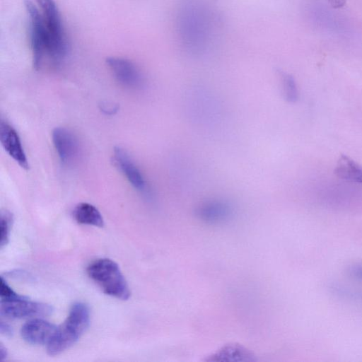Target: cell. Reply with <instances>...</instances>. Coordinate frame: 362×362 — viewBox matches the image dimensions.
Returning <instances> with one entry per match:
<instances>
[{
    "label": "cell",
    "instance_id": "cell-1",
    "mask_svg": "<svg viewBox=\"0 0 362 362\" xmlns=\"http://www.w3.org/2000/svg\"><path fill=\"white\" fill-rule=\"evenodd\" d=\"M33 66L55 68L66 58L68 43L54 0H25Z\"/></svg>",
    "mask_w": 362,
    "mask_h": 362
},
{
    "label": "cell",
    "instance_id": "cell-2",
    "mask_svg": "<svg viewBox=\"0 0 362 362\" xmlns=\"http://www.w3.org/2000/svg\"><path fill=\"white\" fill-rule=\"evenodd\" d=\"M216 23L215 13L205 0H182L175 16L180 46L192 55L204 54L214 40Z\"/></svg>",
    "mask_w": 362,
    "mask_h": 362
},
{
    "label": "cell",
    "instance_id": "cell-3",
    "mask_svg": "<svg viewBox=\"0 0 362 362\" xmlns=\"http://www.w3.org/2000/svg\"><path fill=\"white\" fill-rule=\"evenodd\" d=\"M90 323V310L84 303H74L64 322L47 344V351L55 356L74 345L86 332Z\"/></svg>",
    "mask_w": 362,
    "mask_h": 362
},
{
    "label": "cell",
    "instance_id": "cell-4",
    "mask_svg": "<svg viewBox=\"0 0 362 362\" xmlns=\"http://www.w3.org/2000/svg\"><path fill=\"white\" fill-rule=\"evenodd\" d=\"M89 277L110 296L126 300L131 295L128 284L118 264L107 258L98 259L87 267Z\"/></svg>",
    "mask_w": 362,
    "mask_h": 362
},
{
    "label": "cell",
    "instance_id": "cell-5",
    "mask_svg": "<svg viewBox=\"0 0 362 362\" xmlns=\"http://www.w3.org/2000/svg\"><path fill=\"white\" fill-rule=\"evenodd\" d=\"M52 310L50 305L31 301L25 296L14 300H1V315L12 319L47 316Z\"/></svg>",
    "mask_w": 362,
    "mask_h": 362
},
{
    "label": "cell",
    "instance_id": "cell-6",
    "mask_svg": "<svg viewBox=\"0 0 362 362\" xmlns=\"http://www.w3.org/2000/svg\"><path fill=\"white\" fill-rule=\"evenodd\" d=\"M106 62L116 80L122 86L133 89L143 86V75L131 61L120 57H109Z\"/></svg>",
    "mask_w": 362,
    "mask_h": 362
},
{
    "label": "cell",
    "instance_id": "cell-7",
    "mask_svg": "<svg viewBox=\"0 0 362 362\" xmlns=\"http://www.w3.org/2000/svg\"><path fill=\"white\" fill-rule=\"evenodd\" d=\"M52 142L64 165H71L79 153V144L72 132L64 127H56L52 132Z\"/></svg>",
    "mask_w": 362,
    "mask_h": 362
},
{
    "label": "cell",
    "instance_id": "cell-8",
    "mask_svg": "<svg viewBox=\"0 0 362 362\" xmlns=\"http://www.w3.org/2000/svg\"><path fill=\"white\" fill-rule=\"evenodd\" d=\"M114 160L129 183L138 191L148 194L149 189L141 172L128 153L121 147L114 149Z\"/></svg>",
    "mask_w": 362,
    "mask_h": 362
},
{
    "label": "cell",
    "instance_id": "cell-9",
    "mask_svg": "<svg viewBox=\"0 0 362 362\" xmlns=\"http://www.w3.org/2000/svg\"><path fill=\"white\" fill-rule=\"evenodd\" d=\"M0 141L6 151L22 168H29L28 160L16 129L6 121L0 122Z\"/></svg>",
    "mask_w": 362,
    "mask_h": 362
},
{
    "label": "cell",
    "instance_id": "cell-10",
    "mask_svg": "<svg viewBox=\"0 0 362 362\" xmlns=\"http://www.w3.org/2000/svg\"><path fill=\"white\" fill-rule=\"evenodd\" d=\"M196 216L202 221L218 224L228 221L233 214V208L226 201L211 199L201 203L195 210Z\"/></svg>",
    "mask_w": 362,
    "mask_h": 362
},
{
    "label": "cell",
    "instance_id": "cell-11",
    "mask_svg": "<svg viewBox=\"0 0 362 362\" xmlns=\"http://www.w3.org/2000/svg\"><path fill=\"white\" fill-rule=\"evenodd\" d=\"M57 327L42 319L36 318L26 322L21 328V337L28 343L42 345L50 341Z\"/></svg>",
    "mask_w": 362,
    "mask_h": 362
},
{
    "label": "cell",
    "instance_id": "cell-12",
    "mask_svg": "<svg viewBox=\"0 0 362 362\" xmlns=\"http://www.w3.org/2000/svg\"><path fill=\"white\" fill-rule=\"evenodd\" d=\"M207 362H253L255 355L248 349L238 344L223 346L204 360Z\"/></svg>",
    "mask_w": 362,
    "mask_h": 362
},
{
    "label": "cell",
    "instance_id": "cell-13",
    "mask_svg": "<svg viewBox=\"0 0 362 362\" xmlns=\"http://www.w3.org/2000/svg\"><path fill=\"white\" fill-rule=\"evenodd\" d=\"M73 216L80 224L99 228L104 226L102 214L95 206L89 203L82 202L76 205L73 211Z\"/></svg>",
    "mask_w": 362,
    "mask_h": 362
},
{
    "label": "cell",
    "instance_id": "cell-14",
    "mask_svg": "<svg viewBox=\"0 0 362 362\" xmlns=\"http://www.w3.org/2000/svg\"><path fill=\"white\" fill-rule=\"evenodd\" d=\"M334 173L341 179L362 184V166L345 155L339 158Z\"/></svg>",
    "mask_w": 362,
    "mask_h": 362
},
{
    "label": "cell",
    "instance_id": "cell-15",
    "mask_svg": "<svg viewBox=\"0 0 362 362\" xmlns=\"http://www.w3.org/2000/svg\"><path fill=\"white\" fill-rule=\"evenodd\" d=\"M282 88L285 99L290 103H295L298 98V90L293 77L288 74H282Z\"/></svg>",
    "mask_w": 362,
    "mask_h": 362
},
{
    "label": "cell",
    "instance_id": "cell-16",
    "mask_svg": "<svg viewBox=\"0 0 362 362\" xmlns=\"http://www.w3.org/2000/svg\"><path fill=\"white\" fill-rule=\"evenodd\" d=\"M13 216L8 211L1 212V241L0 246L2 248L9 240L10 230L12 224Z\"/></svg>",
    "mask_w": 362,
    "mask_h": 362
},
{
    "label": "cell",
    "instance_id": "cell-17",
    "mask_svg": "<svg viewBox=\"0 0 362 362\" xmlns=\"http://www.w3.org/2000/svg\"><path fill=\"white\" fill-rule=\"evenodd\" d=\"M0 296L1 300H9L22 298L23 296H21L16 293L6 283L4 277H1L0 283Z\"/></svg>",
    "mask_w": 362,
    "mask_h": 362
},
{
    "label": "cell",
    "instance_id": "cell-18",
    "mask_svg": "<svg viewBox=\"0 0 362 362\" xmlns=\"http://www.w3.org/2000/svg\"><path fill=\"white\" fill-rule=\"evenodd\" d=\"M0 332L6 337H10L13 334V329L8 323L1 321L0 323Z\"/></svg>",
    "mask_w": 362,
    "mask_h": 362
},
{
    "label": "cell",
    "instance_id": "cell-19",
    "mask_svg": "<svg viewBox=\"0 0 362 362\" xmlns=\"http://www.w3.org/2000/svg\"><path fill=\"white\" fill-rule=\"evenodd\" d=\"M349 272L352 276L362 280V264H356L351 267Z\"/></svg>",
    "mask_w": 362,
    "mask_h": 362
},
{
    "label": "cell",
    "instance_id": "cell-20",
    "mask_svg": "<svg viewBox=\"0 0 362 362\" xmlns=\"http://www.w3.org/2000/svg\"><path fill=\"white\" fill-rule=\"evenodd\" d=\"M330 4L334 8H339L343 6L346 0H328Z\"/></svg>",
    "mask_w": 362,
    "mask_h": 362
},
{
    "label": "cell",
    "instance_id": "cell-21",
    "mask_svg": "<svg viewBox=\"0 0 362 362\" xmlns=\"http://www.w3.org/2000/svg\"><path fill=\"white\" fill-rule=\"evenodd\" d=\"M8 355V352L4 345L0 344V358L1 361H4Z\"/></svg>",
    "mask_w": 362,
    "mask_h": 362
}]
</instances>
